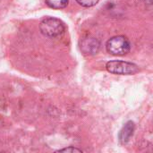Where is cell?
<instances>
[{
  "label": "cell",
  "mask_w": 153,
  "mask_h": 153,
  "mask_svg": "<svg viewBox=\"0 0 153 153\" xmlns=\"http://www.w3.org/2000/svg\"><path fill=\"white\" fill-rule=\"evenodd\" d=\"M106 48L108 53L114 56H124L130 51V42L125 36H115L108 40Z\"/></svg>",
  "instance_id": "cell-2"
},
{
  "label": "cell",
  "mask_w": 153,
  "mask_h": 153,
  "mask_svg": "<svg viewBox=\"0 0 153 153\" xmlns=\"http://www.w3.org/2000/svg\"><path fill=\"white\" fill-rule=\"evenodd\" d=\"M76 2L84 7H91L98 4L99 0H76Z\"/></svg>",
  "instance_id": "cell-7"
},
{
  "label": "cell",
  "mask_w": 153,
  "mask_h": 153,
  "mask_svg": "<svg viewBox=\"0 0 153 153\" xmlns=\"http://www.w3.org/2000/svg\"><path fill=\"white\" fill-rule=\"evenodd\" d=\"M56 152H82V150L80 149H77V148H74V147H68V148H65V149H61V150H58L56 151Z\"/></svg>",
  "instance_id": "cell-8"
},
{
  "label": "cell",
  "mask_w": 153,
  "mask_h": 153,
  "mask_svg": "<svg viewBox=\"0 0 153 153\" xmlns=\"http://www.w3.org/2000/svg\"><path fill=\"white\" fill-rule=\"evenodd\" d=\"M106 68L109 73L119 75L134 74L139 71V68L135 64L120 60H113L108 62Z\"/></svg>",
  "instance_id": "cell-3"
},
{
  "label": "cell",
  "mask_w": 153,
  "mask_h": 153,
  "mask_svg": "<svg viewBox=\"0 0 153 153\" xmlns=\"http://www.w3.org/2000/svg\"><path fill=\"white\" fill-rule=\"evenodd\" d=\"M46 4L53 9H62L68 4V0H46Z\"/></svg>",
  "instance_id": "cell-6"
},
{
  "label": "cell",
  "mask_w": 153,
  "mask_h": 153,
  "mask_svg": "<svg viewBox=\"0 0 153 153\" xmlns=\"http://www.w3.org/2000/svg\"><path fill=\"white\" fill-rule=\"evenodd\" d=\"M100 48V42L94 38L83 39L81 42V49L86 54H95Z\"/></svg>",
  "instance_id": "cell-4"
},
{
  "label": "cell",
  "mask_w": 153,
  "mask_h": 153,
  "mask_svg": "<svg viewBox=\"0 0 153 153\" xmlns=\"http://www.w3.org/2000/svg\"><path fill=\"white\" fill-rule=\"evenodd\" d=\"M41 33L48 38H55L64 33L65 27L64 22L54 17H47L39 24Z\"/></svg>",
  "instance_id": "cell-1"
},
{
  "label": "cell",
  "mask_w": 153,
  "mask_h": 153,
  "mask_svg": "<svg viewBox=\"0 0 153 153\" xmlns=\"http://www.w3.org/2000/svg\"><path fill=\"white\" fill-rule=\"evenodd\" d=\"M134 123L132 121L127 122L124 127L122 128V130L120 131L119 134V140L121 142V143L126 144L129 142L130 138L133 136L134 134Z\"/></svg>",
  "instance_id": "cell-5"
}]
</instances>
